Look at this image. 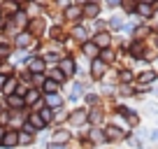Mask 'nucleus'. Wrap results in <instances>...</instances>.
Segmentation results:
<instances>
[{"instance_id": "11", "label": "nucleus", "mask_w": 158, "mask_h": 149, "mask_svg": "<svg viewBox=\"0 0 158 149\" xmlns=\"http://www.w3.org/2000/svg\"><path fill=\"white\" fill-rule=\"evenodd\" d=\"M102 72H105V61L95 58L93 61V74H95V77H102Z\"/></svg>"}, {"instance_id": "24", "label": "nucleus", "mask_w": 158, "mask_h": 149, "mask_svg": "<svg viewBox=\"0 0 158 149\" xmlns=\"http://www.w3.org/2000/svg\"><path fill=\"white\" fill-rule=\"evenodd\" d=\"M44 89H47V91H51V93H54V91L58 89V84H56V82H51V79H47V82H44Z\"/></svg>"}, {"instance_id": "22", "label": "nucleus", "mask_w": 158, "mask_h": 149, "mask_svg": "<svg viewBox=\"0 0 158 149\" xmlns=\"http://www.w3.org/2000/svg\"><path fill=\"white\" fill-rule=\"evenodd\" d=\"M65 140H70V133H68V130H63V133H58V135H56V144L65 142Z\"/></svg>"}, {"instance_id": "7", "label": "nucleus", "mask_w": 158, "mask_h": 149, "mask_svg": "<svg viewBox=\"0 0 158 149\" xmlns=\"http://www.w3.org/2000/svg\"><path fill=\"white\" fill-rule=\"evenodd\" d=\"M139 121H142V117L137 114V112H130L128 117H126V124H128V128H139Z\"/></svg>"}, {"instance_id": "5", "label": "nucleus", "mask_w": 158, "mask_h": 149, "mask_svg": "<svg viewBox=\"0 0 158 149\" xmlns=\"http://www.w3.org/2000/svg\"><path fill=\"white\" fill-rule=\"evenodd\" d=\"M109 40H112L109 33H98V35H95V40H93V45L98 47V49H105V47H109Z\"/></svg>"}, {"instance_id": "39", "label": "nucleus", "mask_w": 158, "mask_h": 149, "mask_svg": "<svg viewBox=\"0 0 158 149\" xmlns=\"http://www.w3.org/2000/svg\"><path fill=\"white\" fill-rule=\"evenodd\" d=\"M16 2H23V0H16Z\"/></svg>"}, {"instance_id": "31", "label": "nucleus", "mask_w": 158, "mask_h": 149, "mask_svg": "<svg viewBox=\"0 0 158 149\" xmlns=\"http://www.w3.org/2000/svg\"><path fill=\"white\" fill-rule=\"evenodd\" d=\"M54 79L56 82H63V72H60V70H56V72H54Z\"/></svg>"}, {"instance_id": "28", "label": "nucleus", "mask_w": 158, "mask_h": 149, "mask_svg": "<svg viewBox=\"0 0 158 149\" xmlns=\"http://www.w3.org/2000/svg\"><path fill=\"white\" fill-rule=\"evenodd\" d=\"M74 35H77L79 40H84V37H86V30L84 28H74Z\"/></svg>"}, {"instance_id": "27", "label": "nucleus", "mask_w": 158, "mask_h": 149, "mask_svg": "<svg viewBox=\"0 0 158 149\" xmlns=\"http://www.w3.org/2000/svg\"><path fill=\"white\" fill-rule=\"evenodd\" d=\"M72 68H74L72 61H63V70H65V72H72Z\"/></svg>"}, {"instance_id": "35", "label": "nucleus", "mask_w": 158, "mask_h": 149, "mask_svg": "<svg viewBox=\"0 0 158 149\" xmlns=\"http://www.w3.org/2000/svg\"><path fill=\"white\" fill-rule=\"evenodd\" d=\"M151 42H153V49L158 51V35H153V37H151Z\"/></svg>"}, {"instance_id": "12", "label": "nucleus", "mask_w": 158, "mask_h": 149, "mask_svg": "<svg viewBox=\"0 0 158 149\" xmlns=\"http://www.w3.org/2000/svg\"><path fill=\"white\" fill-rule=\"evenodd\" d=\"M144 109H147V117L158 119V103H147V105H144Z\"/></svg>"}, {"instance_id": "15", "label": "nucleus", "mask_w": 158, "mask_h": 149, "mask_svg": "<svg viewBox=\"0 0 158 149\" xmlns=\"http://www.w3.org/2000/svg\"><path fill=\"white\" fill-rule=\"evenodd\" d=\"M60 103H63V100H60V96H56V93H49V96H47V105H49V107H60Z\"/></svg>"}, {"instance_id": "17", "label": "nucleus", "mask_w": 158, "mask_h": 149, "mask_svg": "<svg viewBox=\"0 0 158 149\" xmlns=\"http://www.w3.org/2000/svg\"><path fill=\"white\" fill-rule=\"evenodd\" d=\"M23 103H26V100L19 98V96H10V105H12V107H23Z\"/></svg>"}, {"instance_id": "3", "label": "nucleus", "mask_w": 158, "mask_h": 149, "mask_svg": "<svg viewBox=\"0 0 158 149\" xmlns=\"http://www.w3.org/2000/svg\"><path fill=\"white\" fill-rule=\"evenodd\" d=\"M153 14H156V5H147V2H137V7H135V16L142 21H149L153 19Z\"/></svg>"}, {"instance_id": "23", "label": "nucleus", "mask_w": 158, "mask_h": 149, "mask_svg": "<svg viewBox=\"0 0 158 149\" xmlns=\"http://www.w3.org/2000/svg\"><path fill=\"white\" fill-rule=\"evenodd\" d=\"M30 140H33V133H21V135H19V142H21V144H28Z\"/></svg>"}, {"instance_id": "38", "label": "nucleus", "mask_w": 158, "mask_h": 149, "mask_svg": "<svg viewBox=\"0 0 158 149\" xmlns=\"http://www.w3.org/2000/svg\"><path fill=\"white\" fill-rule=\"evenodd\" d=\"M0 84H2V77H0Z\"/></svg>"}, {"instance_id": "19", "label": "nucleus", "mask_w": 158, "mask_h": 149, "mask_svg": "<svg viewBox=\"0 0 158 149\" xmlns=\"http://www.w3.org/2000/svg\"><path fill=\"white\" fill-rule=\"evenodd\" d=\"M84 51H86V56H89V54H91V56H95V54H98L100 49H98V47L93 45V42H89V45H86V49H84Z\"/></svg>"}, {"instance_id": "18", "label": "nucleus", "mask_w": 158, "mask_h": 149, "mask_svg": "<svg viewBox=\"0 0 158 149\" xmlns=\"http://www.w3.org/2000/svg\"><path fill=\"white\" fill-rule=\"evenodd\" d=\"M42 68H44V63L40 58H35V61H30V70H35V72H42Z\"/></svg>"}, {"instance_id": "2", "label": "nucleus", "mask_w": 158, "mask_h": 149, "mask_svg": "<svg viewBox=\"0 0 158 149\" xmlns=\"http://www.w3.org/2000/svg\"><path fill=\"white\" fill-rule=\"evenodd\" d=\"M144 51H147V42H142V40H133L128 45V56L133 61H142L144 58Z\"/></svg>"}, {"instance_id": "16", "label": "nucleus", "mask_w": 158, "mask_h": 149, "mask_svg": "<svg viewBox=\"0 0 158 149\" xmlns=\"http://www.w3.org/2000/svg\"><path fill=\"white\" fill-rule=\"evenodd\" d=\"M86 16H91V19H95V16H98L100 14V7L98 5H95V2H91V5H86Z\"/></svg>"}, {"instance_id": "1", "label": "nucleus", "mask_w": 158, "mask_h": 149, "mask_svg": "<svg viewBox=\"0 0 158 149\" xmlns=\"http://www.w3.org/2000/svg\"><path fill=\"white\" fill-rule=\"evenodd\" d=\"M156 82H158V72H156L153 68L142 70V72L135 74V84H137L139 89H149V86H153Z\"/></svg>"}, {"instance_id": "4", "label": "nucleus", "mask_w": 158, "mask_h": 149, "mask_svg": "<svg viewBox=\"0 0 158 149\" xmlns=\"http://www.w3.org/2000/svg\"><path fill=\"white\" fill-rule=\"evenodd\" d=\"M14 144H19V133H14V130H5L2 147H14Z\"/></svg>"}, {"instance_id": "36", "label": "nucleus", "mask_w": 158, "mask_h": 149, "mask_svg": "<svg viewBox=\"0 0 158 149\" xmlns=\"http://www.w3.org/2000/svg\"><path fill=\"white\" fill-rule=\"evenodd\" d=\"M49 149H68V147H63V144H56V142H54V144H49Z\"/></svg>"}, {"instance_id": "20", "label": "nucleus", "mask_w": 158, "mask_h": 149, "mask_svg": "<svg viewBox=\"0 0 158 149\" xmlns=\"http://www.w3.org/2000/svg\"><path fill=\"white\" fill-rule=\"evenodd\" d=\"M40 117H42V121H44V124H49V121L54 119V114H51V109H42V114H40Z\"/></svg>"}, {"instance_id": "6", "label": "nucleus", "mask_w": 158, "mask_h": 149, "mask_svg": "<svg viewBox=\"0 0 158 149\" xmlns=\"http://www.w3.org/2000/svg\"><path fill=\"white\" fill-rule=\"evenodd\" d=\"M118 82H121V84H133L135 82V72L128 70V68H123L121 72H118Z\"/></svg>"}, {"instance_id": "13", "label": "nucleus", "mask_w": 158, "mask_h": 149, "mask_svg": "<svg viewBox=\"0 0 158 149\" xmlns=\"http://www.w3.org/2000/svg\"><path fill=\"white\" fill-rule=\"evenodd\" d=\"M118 93L123 96V98H133V96H135V89H133L130 84H121V86H118Z\"/></svg>"}, {"instance_id": "14", "label": "nucleus", "mask_w": 158, "mask_h": 149, "mask_svg": "<svg viewBox=\"0 0 158 149\" xmlns=\"http://www.w3.org/2000/svg\"><path fill=\"white\" fill-rule=\"evenodd\" d=\"M109 26H112L114 30H123V26H126V21L121 19V16H112L109 19Z\"/></svg>"}, {"instance_id": "37", "label": "nucleus", "mask_w": 158, "mask_h": 149, "mask_svg": "<svg viewBox=\"0 0 158 149\" xmlns=\"http://www.w3.org/2000/svg\"><path fill=\"white\" fill-rule=\"evenodd\" d=\"M2 138H5V128H0V144H2Z\"/></svg>"}, {"instance_id": "26", "label": "nucleus", "mask_w": 158, "mask_h": 149, "mask_svg": "<svg viewBox=\"0 0 158 149\" xmlns=\"http://www.w3.org/2000/svg\"><path fill=\"white\" fill-rule=\"evenodd\" d=\"M37 100V93L35 91H28V96H26V103H35Z\"/></svg>"}, {"instance_id": "25", "label": "nucleus", "mask_w": 158, "mask_h": 149, "mask_svg": "<svg viewBox=\"0 0 158 149\" xmlns=\"http://www.w3.org/2000/svg\"><path fill=\"white\" fill-rule=\"evenodd\" d=\"M81 96V84H74L72 86V98H79Z\"/></svg>"}, {"instance_id": "32", "label": "nucleus", "mask_w": 158, "mask_h": 149, "mask_svg": "<svg viewBox=\"0 0 158 149\" xmlns=\"http://www.w3.org/2000/svg\"><path fill=\"white\" fill-rule=\"evenodd\" d=\"M107 5L109 7H116V5H121V0H107Z\"/></svg>"}, {"instance_id": "33", "label": "nucleus", "mask_w": 158, "mask_h": 149, "mask_svg": "<svg viewBox=\"0 0 158 149\" xmlns=\"http://www.w3.org/2000/svg\"><path fill=\"white\" fill-rule=\"evenodd\" d=\"M137 2H147V5H156L158 7V0H137Z\"/></svg>"}, {"instance_id": "29", "label": "nucleus", "mask_w": 158, "mask_h": 149, "mask_svg": "<svg viewBox=\"0 0 158 149\" xmlns=\"http://www.w3.org/2000/svg\"><path fill=\"white\" fill-rule=\"evenodd\" d=\"M81 14V10H77V7H72V10H68V16H79Z\"/></svg>"}, {"instance_id": "21", "label": "nucleus", "mask_w": 158, "mask_h": 149, "mask_svg": "<svg viewBox=\"0 0 158 149\" xmlns=\"http://www.w3.org/2000/svg\"><path fill=\"white\" fill-rule=\"evenodd\" d=\"M89 119L93 121V124H100V121H102V114H100L98 109H95V112H91V114H89Z\"/></svg>"}, {"instance_id": "10", "label": "nucleus", "mask_w": 158, "mask_h": 149, "mask_svg": "<svg viewBox=\"0 0 158 149\" xmlns=\"http://www.w3.org/2000/svg\"><path fill=\"white\" fill-rule=\"evenodd\" d=\"M30 126H33V128L35 130H40V128H44V121H42V117H40V114H35V112H33V114H30Z\"/></svg>"}, {"instance_id": "8", "label": "nucleus", "mask_w": 158, "mask_h": 149, "mask_svg": "<svg viewBox=\"0 0 158 149\" xmlns=\"http://www.w3.org/2000/svg\"><path fill=\"white\" fill-rule=\"evenodd\" d=\"M70 121H72L74 126H81L84 121H89V114H86L84 109H77V112L72 114V119H70Z\"/></svg>"}, {"instance_id": "34", "label": "nucleus", "mask_w": 158, "mask_h": 149, "mask_svg": "<svg viewBox=\"0 0 158 149\" xmlns=\"http://www.w3.org/2000/svg\"><path fill=\"white\" fill-rule=\"evenodd\" d=\"M19 45H28V35H21V37H19Z\"/></svg>"}, {"instance_id": "30", "label": "nucleus", "mask_w": 158, "mask_h": 149, "mask_svg": "<svg viewBox=\"0 0 158 149\" xmlns=\"http://www.w3.org/2000/svg\"><path fill=\"white\" fill-rule=\"evenodd\" d=\"M149 93H151V96H153V98H156V100H158V86H149Z\"/></svg>"}, {"instance_id": "9", "label": "nucleus", "mask_w": 158, "mask_h": 149, "mask_svg": "<svg viewBox=\"0 0 158 149\" xmlns=\"http://www.w3.org/2000/svg\"><path fill=\"white\" fill-rule=\"evenodd\" d=\"M91 140H93V142H98V144L107 142V138H105V130H102V128H93V130H91Z\"/></svg>"}]
</instances>
